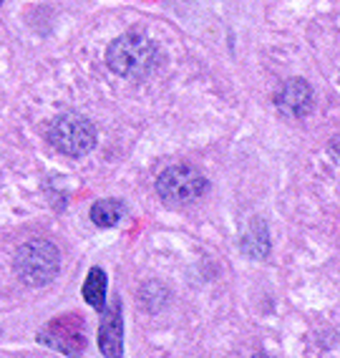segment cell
I'll list each match as a JSON object with an SVG mask.
<instances>
[{
	"label": "cell",
	"mask_w": 340,
	"mask_h": 358,
	"mask_svg": "<svg viewBox=\"0 0 340 358\" xmlns=\"http://www.w3.org/2000/svg\"><path fill=\"white\" fill-rule=\"evenodd\" d=\"M106 64L116 76L139 81V78L151 76L156 71L159 48L154 41H149L142 33H126V36H119L106 48Z\"/></svg>",
	"instance_id": "1"
},
{
	"label": "cell",
	"mask_w": 340,
	"mask_h": 358,
	"mask_svg": "<svg viewBox=\"0 0 340 358\" xmlns=\"http://www.w3.org/2000/svg\"><path fill=\"white\" fill-rule=\"evenodd\" d=\"M61 265L58 248L48 240H31L20 245L15 252V273L28 288H40L45 282H51Z\"/></svg>",
	"instance_id": "2"
},
{
	"label": "cell",
	"mask_w": 340,
	"mask_h": 358,
	"mask_svg": "<svg viewBox=\"0 0 340 358\" xmlns=\"http://www.w3.org/2000/svg\"><path fill=\"white\" fill-rule=\"evenodd\" d=\"M48 141L66 157H84L96 147V127L84 114L68 111L51 122Z\"/></svg>",
	"instance_id": "3"
},
{
	"label": "cell",
	"mask_w": 340,
	"mask_h": 358,
	"mask_svg": "<svg viewBox=\"0 0 340 358\" xmlns=\"http://www.w3.org/2000/svg\"><path fill=\"white\" fill-rule=\"evenodd\" d=\"M207 192V179L192 164H174L167 166L164 172L156 177V194L161 202L169 207L189 205Z\"/></svg>",
	"instance_id": "4"
},
{
	"label": "cell",
	"mask_w": 340,
	"mask_h": 358,
	"mask_svg": "<svg viewBox=\"0 0 340 358\" xmlns=\"http://www.w3.org/2000/svg\"><path fill=\"white\" fill-rule=\"evenodd\" d=\"M38 343L66 356H81L86 348V323L81 315H61L45 323L38 333Z\"/></svg>",
	"instance_id": "5"
},
{
	"label": "cell",
	"mask_w": 340,
	"mask_h": 358,
	"mask_svg": "<svg viewBox=\"0 0 340 358\" xmlns=\"http://www.w3.org/2000/svg\"><path fill=\"white\" fill-rule=\"evenodd\" d=\"M101 326H98V348L106 358H121L124 353V318L119 301L101 308Z\"/></svg>",
	"instance_id": "6"
},
{
	"label": "cell",
	"mask_w": 340,
	"mask_h": 358,
	"mask_svg": "<svg viewBox=\"0 0 340 358\" xmlns=\"http://www.w3.org/2000/svg\"><path fill=\"white\" fill-rule=\"evenodd\" d=\"M277 109L283 111L285 116H293V119H302L313 109V89H310L308 81L302 78H293L277 91L275 96Z\"/></svg>",
	"instance_id": "7"
},
{
	"label": "cell",
	"mask_w": 340,
	"mask_h": 358,
	"mask_svg": "<svg viewBox=\"0 0 340 358\" xmlns=\"http://www.w3.org/2000/svg\"><path fill=\"white\" fill-rule=\"evenodd\" d=\"M124 217V205L119 199H101L91 207V222L96 227H116Z\"/></svg>",
	"instance_id": "8"
},
{
	"label": "cell",
	"mask_w": 340,
	"mask_h": 358,
	"mask_svg": "<svg viewBox=\"0 0 340 358\" xmlns=\"http://www.w3.org/2000/svg\"><path fill=\"white\" fill-rule=\"evenodd\" d=\"M84 301L101 310L106 306V273L101 268H91L84 282Z\"/></svg>",
	"instance_id": "9"
},
{
	"label": "cell",
	"mask_w": 340,
	"mask_h": 358,
	"mask_svg": "<svg viewBox=\"0 0 340 358\" xmlns=\"http://www.w3.org/2000/svg\"><path fill=\"white\" fill-rule=\"evenodd\" d=\"M255 358H272V356H255Z\"/></svg>",
	"instance_id": "10"
},
{
	"label": "cell",
	"mask_w": 340,
	"mask_h": 358,
	"mask_svg": "<svg viewBox=\"0 0 340 358\" xmlns=\"http://www.w3.org/2000/svg\"><path fill=\"white\" fill-rule=\"evenodd\" d=\"M0 3H3V0H0Z\"/></svg>",
	"instance_id": "11"
}]
</instances>
